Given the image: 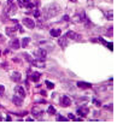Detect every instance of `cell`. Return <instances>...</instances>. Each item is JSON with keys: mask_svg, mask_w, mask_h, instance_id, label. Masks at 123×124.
<instances>
[{"mask_svg": "<svg viewBox=\"0 0 123 124\" xmlns=\"http://www.w3.org/2000/svg\"><path fill=\"white\" fill-rule=\"evenodd\" d=\"M15 92H16V95H18L21 98H25V91H24V88L21 87V86H17L15 88Z\"/></svg>", "mask_w": 123, "mask_h": 124, "instance_id": "cell-8", "label": "cell"}, {"mask_svg": "<svg viewBox=\"0 0 123 124\" xmlns=\"http://www.w3.org/2000/svg\"><path fill=\"white\" fill-rule=\"evenodd\" d=\"M65 36L68 38V39H71V40H81L82 39V36L80 34H77V33H75V31H73V30H69L66 34H65Z\"/></svg>", "mask_w": 123, "mask_h": 124, "instance_id": "cell-3", "label": "cell"}, {"mask_svg": "<svg viewBox=\"0 0 123 124\" xmlns=\"http://www.w3.org/2000/svg\"><path fill=\"white\" fill-rule=\"evenodd\" d=\"M31 113L34 114L35 118H42V110L40 107H33L31 109Z\"/></svg>", "mask_w": 123, "mask_h": 124, "instance_id": "cell-7", "label": "cell"}, {"mask_svg": "<svg viewBox=\"0 0 123 124\" xmlns=\"http://www.w3.org/2000/svg\"><path fill=\"white\" fill-rule=\"evenodd\" d=\"M105 17L109 19V21H112V18H113V12L110 10V11H108L106 13H105Z\"/></svg>", "mask_w": 123, "mask_h": 124, "instance_id": "cell-20", "label": "cell"}, {"mask_svg": "<svg viewBox=\"0 0 123 124\" xmlns=\"http://www.w3.org/2000/svg\"><path fill=\"white\" fill-rule=\"evenodd\" d=\"M9 1V4H11V3H13V0H7Z\"/></svg>", "mask_w": 123, "mask_h": 124, "instance_id": "cell-40", "label": "cell"}, {"mask_svg": "<svg viewBox=\"0 0 123 124\" xmlns=\"http://www.w3.org/2000/svg\"><path fill=\"white\" fill-rule=\"evenodd\" d=\"M21 77H22V75H21L20 71H13V72L11 74V80H12L13 82H20V81H21Z\"/></svg>", "mask_w": 123, "mask_h": 124, "instance_id": "cell-9", "label": "cell"}, {"mask_svg": "<svg viewBox=\"0 0 123 124\" xmlns=\"http://www.w3.org/2000/svg\"><path fill=\"white\" fill-rule=\"evenodd\" d=\"M40 45L46 46V48H48V47H49V49H51V51H52V49H54V46H53V45L49 43V42H46V41H40Z\"/></svg>", "mask_w": 123, "mask_h": 124, "instance_id": "cell-19", "label": "cell"}, {"mask_svg": "<svg viewBox=\"0 0 123 124\" xmlns=\"http://www.w3.org/2000/svg\"><path fill=\"white\" fill-rule=\"evenodd\" d=\"M29 41H30V39H29V38H24V39L22 40V42H21V46H22L23 48L28 47V45H29Z\"/></svg>", "mask_w": 123, "mask_h": 124, "instance_id": "cell-18", "label": "cell"}, {"mask_svg": "<svg viewBox=\"0 0 123 124\" xmlns=\"http://www.w3.org/2000/svg\"><path fill=\"white\" fill-rule=\"evenodd\" d=\"M68 119H69V118H65V117H63L62 114H58V116H57V120H59V122H68Z\"/></svg>", "mask_w": 123, "mask_h": 124, "instance_id": "cell-23", "label": "cell"}, {"mask_svg": "<svg viewBox=\"0 0 123 124\" xmlns=\"http://www.w3.org/2000/svg\"><path fill=\"white\" fill-rule=\"evenodd\" d=\"M98 40H99V41H100V42H101V43H103V45H104V46H106V41H105V40H104V39H101V38H99V39H98Z\"/></svg>", "mask_w": 123, "mask_h": 124, "instance_id": "cell-33", "label": "cell"}, {"mask_svg": "<svg viewBox=\"0 0 123 124\" xmlns=\"http://www.w3.org/2000/svg\"><path fill=\"white\" fill-rule=\"evenodd\" d=\"M92 101H93V104H94V105H97V106H100V101H99V100H97V99H93Z\"/></svg>", "mask_w": 123, "mask_h": 124, "instance_id": "cell-30", "label": "cell"}, {"mask_svg": "<svg viewBox=\"0 0 123 124\" xmlns=\"http://www.w3.org/2000/svg\"><path fill=\"white\" fill-rule=\"evenodd\" d=\"M63 19H64V21H69L70 18H69V17H68V16H64V17H63Z\"/></svg>", "mask_w": 123, "mask_h": 124, "instance_id": "cell-36", "label": "cell"}, {"mask_svg": "<svg viewBox=\"0 0 123 124\" xmlns=\"http://www.w3.org/2000/svg\"><path fill=\"white\" fill-rule=\"evenodd\" d=\"M76 111H77V114L81 116V117H86L89 113V109L87 107V106H80V107L76 109Z\"/></svg>", "mask_w": 123, "mask_h": 124, "instance_id": "cell-4", "label": "cell"}, {"mask_svg": "<svg viewBox=\"0 0 123 124\" xmlns=\"http://www.w3.org/2000/svg\"><path fill=\"white\" fill-rule=\"evenodd\" d=\"M23 57L27 59V62H28V63H31V62H33V58L28 54V53H23Z\"/></svg>", "mask_w": 123, "mask_h": 124, "instance_id": "cell-24", "label": "cell"}, {"mask_svg": "<svg viewBox=\"0 0 123 124\" xmlns=\"http://www.w3.org/2000/svg\"><path fill=\"white\" fill-rule=\"evenodd\" d=\"M60 11V7L58 4L56 3H52L47 6H45L42 13H44V17H45V19H49V18H53V17H56Z\"/></svg>", "mask_w": 123, "mask_h": 124, "instance_id": "cell-1", "label": "cell"}, {"mask_svg": "<svg viewBox=\"0 0 123 124\" xmlns=\"http://www.w3.org/2000/svg\"><path fill=\"white\" fill-rule=\"evenodd\" d=\"M105 109H106V110H109V111H112V104H110V105H105Z\"/></svg>", "mask_w": 123, "mask_h": 124, "instance_id": "cell-31", "label": "cell"}, {"mask_svg": "<svg viewBox=\"0 0 123 124\" xmlns=\"http://www.w3.org/2000/svg\"><path fill=\"white\" fill-rule=\"evenodd\" d=\"M66 40H68V38H66V36L58 38V45H59V46H60L63 49H64V48L68 46V41H66Z\"/></svg>", "mask_w": 123, "mask_h": 124, "instance_id": "cell-11", "label": "cell"}, {"mask_svg": "<svg viewBox=\"0 0 123 124\" xmlns=\"http://www.w3.org/2000/svg\"><path fill=\"white\" fill-rule=\"evenodd\" d=\"M0 56H1V51H0Z\"/></svg>", "mask_w": 123, "mask_h": 124, "instance_id": "cell-44", "label": "cell"}, {"mask_svg": "<svg viewBox=\"0 0 123 124\" xmlns=\"http://www.w3.org/2000/svg\"><path fill=\"white\" fill-rule=\"evenodd\" d=\"M27 120H28V122H33L34 119H33V118H27Z\"/></svg>", "mask_w": 123, "mask_h": 124, "instance_id": "cell-39", "label": "cell"}, {"mask_svg": "<svg viewBox=\"0 0 123 124\" xmlns=\"http://www.w3.org/2000/svg\"><path fill=\"white\" fill-rule=\"evenodd\" d=\"M12 102L16 105V106H22L23 104V98L18 96V95H13L12 96Z\"/></svg>", "mask_w": 123, "mask_h": 124, "instance_id": "cell-10", "label": "cell"}, {"mask_svg": "<svg viewBox=\"0 0 123 124\" xmlns=\"http://www.w3.org/2000/svg\"><path fill=\"white\" fill-rule=\"evenodd\" d=\"M35 1H39V0H35Z\"/></svg>", "mask_w": 123, "mask_h": 124, "instance_id": "cell-45", "label": "cell"}, {"mask_svg": "<svg viewBox=\"0 0 123 124\" xmlns=\"http://www.w3.org/2000/svg\"><path fill=\"white\" fill-rule=\"evenodd\" d=\"M49 34H51L52 38H59L60 34H62V31H60V29H51Z\"/></svg>", "mask_w": 123, "mask_h": 124, "instance_id": "cell-14", "label": "cell"}, {"mask_svg": "<svg viewBox=\"0 0 123 124\" xmlns=\"http://www.w3.org/2000/svg\"><path fill=\"white\" fill-rule=\"evenodd\" d=\"M16 28H6V35H7V36H11V38H13L15 36V35H16Z\"/></svg>", "mask_w": 123, "mask_h": 124, "instance_id": "cell-15", "label": "cell"}, {"mask_svg": "<svg viewBox=\"0 0 123 124\" xmlns=\"http://www.w3.org/2000/svg\"><path fill=\"white\" fill-rule=\"evenodd\" d=\"M68 117H69L70 119H73V120H75V122H77V120H79V122H81V120H82L81 118H76V117H75V116H74L73 113H69V114H68Z\"/></svg>", "mask_w": 123, "mask_h": 124, "instance_id": "cell-22", "label": "cell"}, {"mask_svg": "<svg viewBox=\"0 0 123 124\" xmlns=\"http://www.w3.org/2000/svg\"><path fill=\"white\" fill-rule=\"evenodd\" d=\"M22 3H23V6H25V7H28V9L34 7V4H33V3H30L29 0H22Z\"/></svg>", "mask_w": 123, "mask_h": 124, "instance_id": "cell-17", "label": "cell"}, {"mask_svg": "<svg viewBox=\"0 0 123 124\" xmlns=\"http://www.w3.org/2000/svg\"><path fill=\"white\" fill-rule=\"evenodd\" d=\"M34 56H36L40 63H45L46 62V57H47V51L45 48H39L36 51H34Z\"/></svg>", "mask_w": 123, "mask_h": 124, "instance_id": "cell-2", "label": "cell"}, {"mask_svg": "<svg viewBox=\"0 0 123 124\" xmlns=\"http://www.w3.org/2000/svg\"><path fill=\"white\" fill-rule=\"evenodd\" d=\"M0 109H3V105H0Z\"/></svg>", "mask_w": 123, "mask_h": 124, "instance_id": "cell-43", "label": "cell"}, {"mask_svg": "<svg viewBox=\"0 0 123 124\" xmlns=\"http://www.w3.org/2000/svg\"><path fill=\"white\" fill-rule=\"evenodd\" d=\"M33 14H34V17H36V18H39V17L41 16V12H40L39 10H35V11H33Z\"/></svg>", "mask_w": 123, "mask_h": 124, "instance_id": "cell-27", "label": "cell"}, {"mask_svg": "<svg viewBox=\"0 0 123 124\" xmlns=\"http://www.w3.org/2000/svg\"><path fill=\"white\" fill-rule=\"evenodd\" d=\"M4 41H5V38L3 36V35H1V34H0V43H3Z\"/></svg>", "mask_w": 123, "mask_h": 124, "instance_id": "cell-34", "label": "cell"}, {"mask_svg": "<svg viewBox=\"0 0 123 124\" xmlns=\"http://www.w3.org/2000/svg\"><path fill=\"white\" fill-rule=\"evenodd\" d=\"M106 46H108V48H109L110 51H113V45H112V42H106Z\"/></svg>", "mask_w": 123, "mask_h": 124, "instance_id": "cell-28", "label": "cell"}, {"mask_svg": "<svg viewBox=\"0 0 123 124\" xmlns=\"http://www.w3.org/2000/svg\"><path fill=\"white\" fill-rule=\"evenodd\" d=\"M10 46H11V48H13V49H18L20 46H21V42H20V40L13 39L12 41H10Z\"/></svg>", "mask_w": 123, "mask_h": 124, "instance_id": "cell-12", "label": "cell"}, {"mask_svg": "<svg viewBox=\"0 0 123 124\" xmlns=\"http://www.w3.org/2000/svg\"><path fill=\"white\" fill-rule=\"evenodd\" d=\"M3 120V117H1V114H0V122H1Z\"/></svg>", "mask_w": 123, "mask_h": 124, "instance_id": "cell-42", "label": "cell"}, {"mask_svg": "<svg viewBox=\"0 0 123 124\" xmlns=\"http://www.w3.org/2000/svg\"><path fill=\"white\" fill-rule=\"evenodd\" d=\"M18 4H20V6H21V7L23 6V3H22V0H18Z\"/></svg>", "mask_w": 123, "mask_h": 124, "instance_id": "cell-37", "label": "cell"}, {"mask_svg": "<svg viewBox=\"0 0 123 124\" xmlns=\"http://www.w3.org/2000/svg\"><path fill=\"white\" fill-rule=\"evenodd\" d=\"M70 1H71V3H76V0H70Z\"/></svg>", "mask_w": 123, "mask_h": 124, "instance_id": "cell-41", "label": "cell"}, {"mask_svg": "<svg viewBox=\"0 0 123 124\" xmlns=\"http://www.w3.org/2000/svg\"><path fill=\"white\" fill-rule=\"evenodd\" d=\"M59 102H60L62 106H64V107H68V106L71 105V99H70L69 96H66V95H63V96L59 99Z\"/></svg>", "mask_w": 123, "mask_h": 124, "instance_id": "cell-5", "label": "cell"}, {"mask_svg": "<svg viewBox=\"0 0 123 124\" xmlns=\"http://www.w3.org/2000/svg\"><path fill=\"white\" fill-rule=\"evenodd\" d=\"M87 100H88L87 98H80L79 100H76V104L79 105V104H82V102H87Z\"/></svg>", "mask_w": 123, "mask_h": 124, "instance_id": "cell-25", "label": "cell"}, {"mask_svg": "<svg viewBox=\"0 0 123 124\" xmlns=\"http://www.w3.org/2000/svg\"><path fill=\"white\" fill-rule=\"evenodd\" d=\"M40 77H41V74H40V72H33V74H31V80H33L34 82H38Z\"/></svg>", "mask_w": 123, "mask_h": 124, "instance_id": "cell-16", "label": "cell"}, {"mask_svg": "<svg viewBox=\"0 0 123 124\" xmlns=\"http://www.w3.org/2000/svg\"><path fill=\"white\" fill-rule=\"evenodd\" d=\"M36 25H38L39 28H42V27H44V24H42V21H38V23H36Z\"/></svg>", "mask_w": 123, "mask_h": 124, "instance_id": "cell-32", "label": "cell"}, {"mask_svg": "<svg viewBox=\"0 0 123 124\" xmlns=\"http://www.w3.org/2000/svg\"><path fill=\"white\" fill-rule=\"evenodd\" d=\"M4 92H5V87H4L3 84H0V96L4 94Z\"/></svg>", "mask_w": 123, "mask_h": 124, "instance_id": "cell-29", "label": "cell"}, {"mask_svg": "<svg viewBox=\"0 0 123 124\" xmlns=\"http://www.w3.org/2000/svg\"><path fill=\"white\" fill-rule=\"evenodd\" d=\"M6 120H7V122H11V117L7 116V117H6Z\"/></svg>", "mask_w": 123, "mask_h": 124, "instance_id": "cell-38", "label": "cell"}, {"mask_svg": "<svg viewBox=\"0 0 123 124\" xmlns=\"http://www.w3.org/2000/svg\"><path fill=\"white\" fill-rule=\"evenodd\" d=\"M46 86H47V88H49V89H53L54 88V84L49 81H46Z\"/></svg>", "mask_w": 123, "mask_h": 124, "instance_id": "cell-26", "label": "cell"}, {"mask_svg": "<svg viewBox=\"0 0 123 124\" xmlns=\"http://www.w3.org/2000/svg\"><path fill=\"white\" fill-rule=\"evenodd\" d=\"M77 87L81 89H89V88H92V84L87 82H77Z\"/></svg>", "mask_w": 123, "mask_h": 124, "instance_id": "cell-13", "label": "cell"}, {"mask_svg": "<svg viewBox=\"0 0 123 124\" xmlns=\"http://www.w3.org/2000/svg\"><path fill=\"white\" fill-rule=\"evenodd\" d=\"M13 62H15V63H20L21 60H20L18 58H13Z\"/></svg>", "mask_w": 123, "mask_h": 124, "instance_id": "cell-35", "label": "cell"}, {"mask_svg": "<svg viewBox=\"0 0 123 124\" xmlns=\"http://www.w3.org/2000/svg\"><path fill=\"white\" fill-rule=\"evenodd\" d=\"M47 112H48V114H56V109L52 105H49L48 109H47Z\"/></svg>", "mask_w": 123, "mask_h": 124, "instance_id": "cell-21", "label": "cell"}, {"mask_svg": "<svg viewBox=\"0 0 123 124\" xmlns=\"http://www.w3.org/2000/svg\"><path fill=\"white\" fill-rule=\"evenodd\" d=\"M23 24H24L27 28H29V29H34V28H35V22H34L31 18H28V17H25V18L23 19Z\"/></svg>", "mask_w": 123, "mask_h": 124, "instance_id": "cell-6", "label": "cell"}]
</instances>
